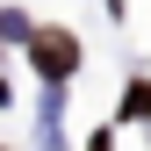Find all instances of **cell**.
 <instances>
[{"label":"cell","mask_w":151,"mask_h":151,"mask_svg":"<svg viewBox=\"0 0 151 151\" xmlns=\"http://www.w3.org/2000/svg\"><path fill=\"white\" fill-rule=\"evenodd\" d=\"M29 58H36V72H50V79H72V72H79V43H72L65 29H36Z\"/></svg>","instance_id":"obj_1"},{"label":"cell","mask_w":151,"mask_h":151,"mask_svg":"<svg viewBox=\"0 0 151 151\" xmlns=\"http://www.w3.org/2000/svg\"><path fill=\"white\" fill-rule=\"evenodd\" d=\"M122 115H129V122H144V115H151V79H137V86L122 93Z\"/></svg>","instance_id":"obj_2"}]
</instances>
